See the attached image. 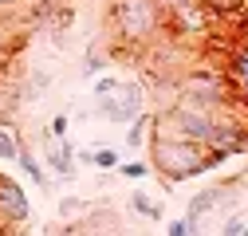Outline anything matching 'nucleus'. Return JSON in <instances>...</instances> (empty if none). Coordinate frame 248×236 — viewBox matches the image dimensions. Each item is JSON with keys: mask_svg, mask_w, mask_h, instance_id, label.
<instances>
[{"mask_svg": "<svg viewBox=\"0 0 248 236\" xmlns=\"http://www.w3.org/2000/svg\"><path fill=\"white\" fill-rule=\"evenodd\" d=\"M107 36L114 59L150 55L166 36V8L158 0H107Z\"/></svg>", "mask_w": 248, "mask_h": 236, "instance_id": "nucleus-1", "label": "nucleus"}, {"mask_svg": "<svg viewBox=\"0 0 248 236\" xmlns=\"http://www.w3.org/2000/svg\"><path fill=\"white\" fill-rule=\"evenodd\" d=\"M146 150H150V169L162 173V181H189V177H201L217 165H225L229 154L213 150L205 142H193L185 134L162 130L150 122V138H146Z\"/></svg>", "mask_w": 248, "mask_h": 236, "instance_id": "nucleus-2", "label": "nucleus"}, {"mask_svg": "<svg viewBox=\"0 0 248 236\" xmlns=\"http://www.w3.org/2000/svg\"><path fill=\"white\" fill-rule=\"evenodd\" d=\"M91 99H95L99 118L126 126L134 114L146 110V87L138 79H118V75H103L99 71V79L91 83Z\"/></svg>", "mask_w": 248, "mask_h": 236, "instance_id": "nucleus-3", "label": "nucleus"}, {"mask_svg": "<svg viewBox=\"0 0 248 236\" xmlns=\"http://www.w3.org/2000/svg\"><path fill=\"white\" fill-rule=\"evenodd\" d=\"M177 99L189 103V106H201V110H229V87L221 75H189L177 83Z\"/></svg>", "mask_w": 248, "mask_h": 236, "instance_id": "nucleus-4", "label": "nucleus"}, {"mask_svg": "<svg viewBox=\"0 0 248 236\" xmlns=\"http://www.w3.org/2000/svg\"><path fill=\"white\" fill-rule=\"evenodd\" d=\"M28 217H32V205H28V193L20 181H12L8 173H0V232L24 228Z\"/></svg>", "mask_w": 248, "mask_h": 236, "instance_id": "nucleus-5", "label": "nucleus"}, {"mask_svg": "<svg viewBox=\"0 0 248 236\" xmlns=\"http://www.w3.org/2000/svg\"><path fill=\"white\" fill-rule=\"evenodd\" d=\"M221 79H225V87H229V99L248 106V36H244L240 44H232V47H229Z\"/></svg>", "mask_w": 248, "mask_h": 236, "instance_id": "nucleus-6", "label": "nucleus"}, {"mask_svg": "<svg viewBox=\"0 0 248 236\" xmlns=\"http://www.w3.org/2000/svg\"><path fill=\"white\" fill-rule=\"evenodd\" d=\"M40 146H44V158H47V169L55 177H75V146L67 138H55L47 126H40Z\"/></svg>", "mask_w": 248, "mask_h": 236, "instance_id": "nucleus-7", "label": "nucleus"}, {"mask_svg": "<svg viewBox=\"0 0 248 236\" xmlns=\"http://www.w3.org/2000/svg\"><path fill=\"white\" fill-rule=\"evenodd\" d=\"M229 197H232V185H229V181H221V185H205V189H201V193H197V197L189 201V209H185V217H189L193 224H201V221H205V217H209V213L217 209V205H225Z\"/></svg>", "mask_w": 248, "mask_h": 236, "instance_id": "nucleus-8", "label": "nucleus"}, {"mask_svg": "<svg viewBox=\"0 0 248 236\" xmlns=\"http://www.w3.org/2000/svg\"><path fill=\"white\" fill-rule=\"evenodd\" d=\"M63 232H122V224L114 221L110 205H103V209H91V213L79 217V221H67Z\"/></svg>", "mask_w": 248, "mask_h": 236, "instance_id": "nucleus-9", "label": "nucleus"}, {"mask_svg": "<svg viewBox=\"0 0 248 236\" xmlns=\"http://www.w3.org/2000/svg\"><path fill=\"white\" fill-rule=\"evenodd\" d=\"M16 162H20V169L28 173V177H32V181L40 185V193H51V177H47V169L40 165V158L32 154V150H28V146L20 142V150H16Z\"/></svg>", "mask_w": 248, "mask_h": 236, "instance_id": "nucleus-10", "label": "nucleus"}, {"mask_svg": "<svg viewBox=\"0 0 248 236\" xmlns=\"http://www.w3.org/2000/svg\"><path fill=\"white\" fill-rule=\"evenodd\" d=\"M130 213H138V217H142V221H150V224L166 221V209H162V205L154 201V197H146L142 189H134V193H130Z\"/></svg>", "mask_w": 248, "mask_h": 236, "instance_id": "nucleus-11", "label": "nucleus"}, {"mask_svg": "<svg viewBox=\"0 0 248 236\" xmlns=\"http://www.w3.org/2000/svg\"><path fill=\"white\" fill-rule=\"evenodd\" d=\"M146 138H150V114L142 110V114H134L126 122V150H142Z\"/></svg>", "mask_w": 248, "mask_h": 236, "instance_id": "nucleus-12", "label": "nucleus"}, {"mask_svg": "<svg viewBox=\"0 0 248 236\" xmlns=\"http://www.w3.org/2000/svg\"><path fill=\"white\" fill-rule=\"evenodd\" d=\"M201 8L213 20H229V16H240L244 12V0H201Z\"/></svg>", "mask_w": 248, "mask_h": 236, "instance_id": "nucleus-13", "label": "nucleus"}, {"mask_svg": "<svg viewBox=\"0 0 248 236\" xmlns=\"http://www.w3.org/2000/svg\"><path fill=\"white\" fill-rule=\"evenodd\" d=\"M47 83H51L47 71H32L28 83H24V91H20V99H28V103H32V99H44V95H47Z\"/></svg>", "mask_w": 248, "mask_h": 236, "instance_id": "nucleus-14", "label": "nucleus"}, {"mask_svg": "<svg viewBox=\"0 0 248 236\" xmlns=\"http://www.w3.org/2000/svg\"><path fill=\"white\" fill-rule=\"evenodd\" d=\"M122 162L118 150H110V146H99V150H91V165H99V169H114Z\"/></svg>", "mask_w": 248, "mask_h": 236, "instance_id": "nucleus-15", "label": "nucleus"}, {"mask_svg": "<svg viewBox=\"0 0 248 236\" xmlns=\"http://www.w3.org/2000/svg\"><path fill=\"white\" fill-rule=\"evenodd\" d=\"M221 236H248V217H240V213L225 217L221 221Z\"/></svg>", "mask_w": 248, "mask_h": 236, "instance_id": "nucleus-16", "label": "nucleus"}, {"mask_svg": "<svg viewBox=\"0 0 248 236\" xmlns=\"http://www.w3.org/2000/svg\"><path fill=\"white\" fill-rule=\"evenodd\" d=\"M114 169H118L122 177H130V181H138V177H146V173H150V162H118Z\"/></svg>", "mask_w": 248, "mask_h": 236, "instance_id": "nucleus-17", "label": "nucleus"}, {"mask_svg": "<svg viewBox=\"0 0 248 236\" xmlns=\"http://www.w3.org/2000/svg\"><path fill=\"white\" fill-rule=\"evenodd\" d=\"M201 224H193L189 217H173V221H166V232L170 236H189V232H197Z\"/></svg>", "mask_w": 248, "mask_h": 236, "instance_id": "nucleus-18", "label": "nucleus"}, {"mask_svg": "<svg viewBox=\"0 0 248 236\" xmlns=\"http://www.w3.org/2000/svg\"><path fill=\"white\" fill-rule=\"evenodd\" d=\"M79 209H87L79 197H63V201H59V213H63L67 221H71V217H79Z\"/></svg>", "mask_w": 248, "mask_h": 236, "instance_id": "nucleus-19", "label": "nucleus"}, {"mask_svg": "<svg viewBox=\"0 0 248 236\" xmlns=\"http://www.w3.org/2000/svg\"><path fill=\"white\" fill-rule=\"evenodd\" d=\"M47 130H51L55 138H67V114H55L51 122H47Z\"/></svg>", "mask_w": 248, "mask_h": 236, "instance_id": "nucleus-20", "label": "nucleus"}, {"mask_svg": "<svg viewBox=\"0 0 248 236\" xmlns=\"http://www.w3.org/2000/svg\"><path fill=\"white\" fill-rule=\"evenodd\" d=\"M103 67H107V59H103V55H87V63H83V71H87V75H99Z\"/></svg>", "mask_w": 248, "mask_h": 236, "instance_id": "nucleus-21", "label": "nucleus"}, {"mask_svg": "<svg viewBox=\"0 0 248 236\" xmlns=\"http://www.w3.org/2000/svg\"><path fill=\"white\" fill-rule=\"evenodd\" d=\"M20 4H24V0H0V16H12Z\"/></svg>", "mask_w": 248, "mask_h": 236, "instance_id": "nucleus-22", "label": "nucleus"}, {"mask_svg": "<svg viewBox=\"0 0 248 236\" xmlns=\"http://www.w3.org/2000/svg\"><path fill=\"white\" fill-rule=\"evenodd\" d=\"M158 4H162L166 12H173V8H181V4H189V0H158Z\"/></svg>", "mask_w": 248, "mask_h": 236, "instance_id": "nucleus-23", "label": "nucleus"}]
</instances>
